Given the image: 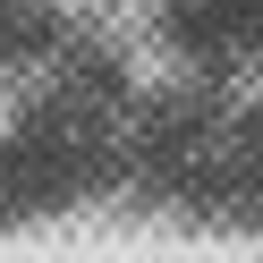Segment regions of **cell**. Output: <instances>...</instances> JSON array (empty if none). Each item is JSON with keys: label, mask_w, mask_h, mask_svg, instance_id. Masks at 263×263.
Wrapping results in <instances>:
<instances>
[{"label": "cell", "mask_w": 263, "mask_h": 263, "mask_svg": "<svg viewBox=\"0 0 263 263\" xmlns=\"http://www.w3.org/2000/svg\"><path fill=\"white\" fill-rule=\"evenodd\" d=\"M144 9L195 68H255L263 60V0H144Z\"/></svg>", "instance_id": "6da1fadb"}]
</instances>
